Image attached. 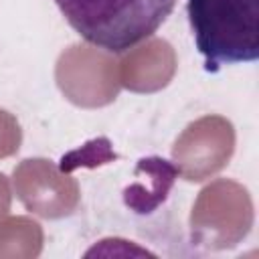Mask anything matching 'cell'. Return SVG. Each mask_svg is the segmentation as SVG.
<instances>
[{"instance_id": "4", "label": "cell", "mask_w": 259, "mask_h": 259, "mask_svg": "<svg viewBox=\"0 0 259 259\" xmlns=\"http://www.w3.org/2000/svg\"><path fill=\"white\" fill-rule=\"evenodd\" d=\"M55 79L63 95L79 107H103L121 89L117 59L107 51L81 42L59 55Z\"/></svg>"}, {"instance_id": "8", "label": "cell", "mask_w": 259, "mask_h": 259, "mask_svg": "<svg viewBox=\"0 0 259 259\" xmlns=\"http://www.w3.org/2000/svg\"><path fill=\"white\" fill-rule=\"evenodd\" d=\"M136 182L125 186L123 190V202L138 214H148L156 210L168 196L178 170L172 162L148 156L142 158L136 166Z\"/></svg>"}, {"instance_id": "6", "label": "cell", "mask_w": 259, "mask_h": 259, "mask_svg": "<svg viewBox=\"0 0 259 259\" xmlns=\"http://www.w3.org/2000/svg\"><path fill=\"white\" fill-rule=\"evenodd\" d=\"M12 182L24 208L42 219L73 214L81 198L79 182L69 170L47 158L22 160L12 172Z\"/></svg>"}, {"instance_id": "9", "label": "cell", "mask_w": 259, "mask_h": 259, "mask_svg": "<svg viewBox=\"0 0 259 259\" xmlns=\"http://www.w3.org/2000/svg\"><path fill=\"white\" fill-rule=\"evenodd\" d=\"M42 249V229L28 217L0 221V257H36Z\"/></svg>"}, {"instance_id": "11", "label": "cell", "mask_w": 259, "mask_h": 259, "mask_svg": "<svg viewBox=\"0 0 259 259\" xmlns=\"http://www.w3.org/2000/svg\"><path fill=\"white\" fill-rule=\"evenodd\" d=\"M20 144H22V130L18 119L10 111L0 107V160L14 156Z\"/></svg>"}, {"instance_id": "3", "label": "cell", "mask_w": 259, "mask_h": 259, "mask_svg": "<svg viewBox=\"0 0 259 259\" xmlns=\"http://www.w3.org/2000/svg\"><path fill=\"white\" fill-rule=\"evenodd\" d=\"M253 200L249 190L229 178L206 184L190 212L192 245L223 251L239 245L253 227Z\"/></svg>"}, {"instance_id": "12", "label": "cell", "mask_w": 259, "mask_h": 259, "mask_svg": "<svg viewBox=\"0 0 259 259\" xmlns=\"http://www.w3.org/2000/svg\"><path fill=\"white\" fill-rule=\"evenodd\" d=\"M10 202H12L10 182H8V178L0 172V221L8 214V210H10Z\"/></svg>"}, {"instance_id": "7", "label": "cell", "mask_w": 259, "mask_h": 259, "mask_svg": "<svg viewBox=\"0 0 259 259\" xmlns=\"http://www.w3.org/2000/svg\"><path fill=\"white\" fill-rule=\"evenodd\" d=\"M121 87L134 93H154L164 89L176 73V53L164 38H150L127 49L117 61Z\"/></svg>"}, {"instance_id": "5", "label": "cell", "mask_w": 259, "mask_h": 259, "mask_svg": "<svg viewBox=\"0 0 259 259\" xmlns=\"http://www.w3.org/2000/svg\"><path fill=\"white\" fill-rule=\"evenodd\" d=\"M235 152V127L223 115H204L188 123L172 146L178 174L188 182H202L221 172Z\"/></svg>"}, {"instance_id": "2", "label": "cell", "mask_w": 259, "mask_h": 259, "mask_svg": "<svg viewBox=\"0 0 259 259\" xmlns=\"http://www.w3.org/2000/svg\"><path fill=\"white\" fill-rule=\"evenodd\" d=\"M186 12L206 71L257 61L259 0H188Z\"/></svg>"}, {"instance_id": "1", "label": "cell", "mask_w": 259, "mask_h": 259, "mask_svg": "<svg viewBox=\"0 0 259 259\" xmlns=\"http://www.w3.org/2000/svg\"><path fill=\"white\" fill-rule=\"evenodd\" d=\"M67 22L91 45L123 53L150 38L176 0H55Z\"/></svg>"}, {"instance_id": "10", "label": "cell", "mask_w": 259, "mask_h": 259, "mask_svg": "<svg viewBox=\"0 0 259 259\" xmlns=\"http://www.w3.org/2000/svg\"><path fill=\"white\" fill-rule=\"evenodd\" d=\"M117 156L111 152L109 148V142L105 138H99V140H93L89 144H85L83 148L67 154L61 162V166L65 170H73V168H79V166H101V164H107L111 160H115Z\"/></svg>"}]
</instances>
